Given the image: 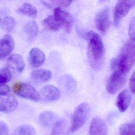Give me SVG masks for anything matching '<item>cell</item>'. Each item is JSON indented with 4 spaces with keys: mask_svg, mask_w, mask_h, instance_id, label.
I'll list each match as a JSON object with an SVG mask.
<instances>
[{
    "mask_svg": "<svg viewBox=\"0 0 135 135\" xmlns=\"http://www.w3.org/2000/svg\"><path fill=\"white\" fill-rule=\"evenodd\" d=\"M89 41L88 56L90 65L95 70L101 65L104 55V47L102 39L94 31H90L86 35Z\"/></svg>",
    "mask_w": 135,
    "mask_h": 135,
    "instance_id": "cell-1",
    "label": "cell"
},
{
    "mask_svg": "<svg viewBox=\"0 0 135 135\" xmlns=\"http://www.w3.org/2000/svg\"><path fill=\"white\" fill-rule=\"evenodd\" d=\"M116 60L117 69L128 74L135 62V38L125 43Z\"/></svg>",
    "mask_w": 135,
    "mask_h": 135,
    "instance_id": "cell-2",
    "label": "cell"
},
{
    "mask_svg": "<svg viewBox=\"0 0 135 135\" xmlns=\"http://www.w3.org/2000/svg\"><path fill=\"white\" fill-rule=\"evenodd\" d=\"M90 112L91 108L88 103L79 105L75 109L69 131L74 133L81 128L89 117Z\"/></svg>",
    "mask_w": 135,
    "mask_h": 135,
    "instance_id": "cell-3",
    "label": "cell"
},
{
    "mask_svg": "<svg viewBox=\"0 0 135 135\" xmlns=\"http://www.w3.org/2000/svg\"><path fill=\"white\" fill-rule=\"evenodd\" d=\"M127 76L128 73H124L119 69L115 70L107 80V91L111 94L116 93L125 84Z\"/></svg>",
    "mask_w": 135,
    "mask_h": 135,
    "instance_id": "cell-4",
    "label": "cell"
},
{
    "mask_svg": "<svg viewBox=\"0 0 135 135\" xmlns=\"http://www.w3.org/2000/svg\"><path fill=\"white\" fill-rule=\"evenodd\" d=\"M13 90L17 95L26 99L35 102L38 101L40 99L38 93L28 83L21 82L16 83L13 86Z\"/></svg>",
    "mask_w": 135,
    "mask_h": 135,
    "instance_id": "cell-5",
    "label": "cell"
},
{
    "mask_svg": "<svg viewBox=\"0 0 135 135\" xmlns=\"http://www.w3.org/2000/svg\"><path fill=\"white\" fill-rule=\"evenodd\" d=\"M135 0H118L114 12V24L119 25V22L128 13L134 5Z\"/></svg>",
    "mask_w": 135,
    "mask_h": 135,
    "instance_id": "cell-6",
    "label": "cell"
},
{
    "mask_svg": "<svg viewBox=\"0 0 135 135\" xmlns=\"http://www.w3.org/2000/svg\"><path fill=\"white\" fill-rule=\"evenodd\" d=\"M95 23L98 30L102 35H105L111 24L109 9L108 8L103 9L97 14Z\"/></svg>",
    "mask_w": 135,
    "mask_h": 135,
    "instance_id": "cell-7",
    "label": "cell"
},
{
    "mask_svg": "<svg viewBox=\"0 0 135 135\" xmlns=\"http://www.w3.org/2000/svg\"><path fill=\"white\" fill-rule=\"evenodd\" d=\"M54 16L61 22L66 32L68 34L70 33L74 25L72 15L60 7H57L54 10Z\"/></svg>",
    "mask_w": 135,
    "mask_h": 135,
    "instance_id": "cell-8",
    "label": "cell"
},
{
    "mask_svg": "<svg viewBox=\"0 0 135 135\" xmlns=\"http://www.w3.org/2000/svg\"><path fill=\"white\" fill-rule=\"evenodd\" d=\"M18 105L17 100L12 95H0V112L10 113L17 108Z\"/></svg>",
    "mask_w": 135,
    "mask_h": 135,
    "instance_id": "cell-9",
    "label": "cell"
},
{
    "mask_svg": "<svg viewBox=\"0 0 135 135\" xmlns=\"http://www.w3.org/2000/svg\"><path fill=\"white\" fill-rule=\"evenodd\" d=\"M15 42L12 36L6 35L0 39V59L9 55L13 51Z\"/></svg>",
    "mask_w": 135,
    "mask_h": 135,
    "instance_id": "cell-10",
    "label": "cell"
},
{
    "mask_svg": "<svg viewBox=\"0 0 135 135\" xmlns=\"http://www.w3.org/2000/svg\"><path fill=\"white\" fill-rule=\"evenodd\" d=\"M40 99L46 102L56 100L60 97V92L58 89L51 85H48L43 87L40 91Z\"/></svg>",
    "mask_w": 135,
    "mask_h": 135,
    "instance_id": "cell-11",
    "label": "cell"
},
{
    "mask_svg": "<svg viewBox=\"0 0 135 135\" xmlns=\"http://www.w3.org/2000/svg\"><path fill=\"white\" fill-rule=\"evenodd\" d=\"M89 135H108L107 126L100 118L93 119L90 126Z\"/></svg>",
    "mask_w": 135,
    "mask_h": 135,
    "instance_id": "cell-12",
    "label": "cell"
},
{
    "mask_svg": "<svg viewBox=\"0 0 135 135\" xmlns=\"http://www.w3.org/2000/svg\"><path fill=\"white\" fill-rule=\"evenodd\" d=\"M45 55L42 51L39 48L34 47L29 52V61L32 67L37 68L44 63Z\"/></svg>",
    "mask_w": 135,
    "mask_h": 135,
    "instance_id": "cell-13",
    "label": "cell"
},
{
    "mask_svg": "<svg viewBox=\"0 0 135 135\" xmlns=\"http://www.w3.org/2000/svg\"><path fill=\"white\" fill-rule=\"evenodd\" d=\"M132 100V94L128 90H124L120 93L117 97L116 105L120 112H125L130 106Z\"/></svg>",
    "mask_w": 135,
    "mask_h": 135,
    "instance_id": "cell-14",
    "label": "cell"
},
{
    "mask_svg": "<svg viewBox=\"0 0 135 135\" xmlns=\"http://www.w3.org/2000/svg\"><path fill=\"white\" fill-rule=\"evenodd\" d=\"M7 66L18 72L23 71L25 64L23 57L18 54H13L9 57L6 62Z\"/></svg>",
    "mask_w": 135,
    "mask_h": 135,
    "instance_id": "cell-15",
    "label": "cell"
},
{
    "mask_svg": "<svg viewBox=\"0 0 135 135\" xmlns=\"http://www.w3.org/2000/svg\"><path fill=\"white\" fill-rule=\"evenodd\" d=\"M42 23L46 30L51 31H58L62 27L61 22L54 15L49 16L45 18L42 21Z\"/></svg>",
    "mask_w": 135,
    "mask_h": 135,
    "instance_id": "cell-16",
    "label": "cell"
},
{
    "mask_svg": "<svg viewBox=\"0 0 135 135\" xmlns=\"http://www.w3.org/2000/svg\"><path fill=\"white\" fill-rule=\"evenodd\" d=\"M52 73L49 70L38 69L31 74V78L34 81L40 83H46L51 78Z\"/></svg>",
    "mask_w": 135,
    "mask_h": 135,
    "instance_id": "cell-17",
    "label": "cell"
},
{
    "mask_svg": "<svg viewBox=\"0 0 135 135\" xmlns=\"http://www.w3.org/2000/svg\"><path fill=\"white\" fill-rule=\"evenodd\" d=\"M57 115L54 113L50 111H45L40 115V122L42 125L48 127L53 125L57 122Z\"/></svg>",
    "mask_w": 135,
    "mask_h": 135,
    "instance_id": "cell-18",
    "label": "cell"
},
{
    "mask_svg": "<svg viewBox=\"0 0 135 135\" xmlns=\"http://www.w3.org/2000/svg\"><path fill=\"white\" fill-rule=\"evenodd\" d=\"M38 31V25L35 21L28 22L23 28L24 32L30 40H32L36 37Z\"/></svg>",
    "mask_w": 135,
    "mask_h": 135,
    "instance_id": "cell-19",
    "label": "cell"
},
{
    "mask_svg": "<svg viewBox=\"0 0 135 135\" xmlns=\"http://www.w3.org/2000/svg\"><path fill=\"white\" fill-rule=\"evenodd\" d=\"M21 15L27 16L33 18H36L38 12L36 8L29 3H25L20 7L17 11Z\"/></svg>",
    "mask_w": 135,
    "mask_h": 135,
    "instance_id": "cell-20",
    "label": "cell"
},
{
    "mask_svg": "<svg viewBox=\"0 0 135 135\" xmlns=\"http://www.w3.org/2000/svg\"><path fill=\"white\" fill-rule=\"evenodd\" d=\"M68 130L67 122L65 119L57 121L51 134L49 135H66Z\"/></svg>",
    "mask_w": 135,
    "mask_h": 135,
    "instance_id": "cell-21",
    "label": "cell"
},
{
    "mask_svg": "<svg viewBox=\"0 0 135 135\" xmlns=\"http://www.w3.org/2000/svg\"><path fill=\"white\" fill-rule=\"evenodd\" d=\"M61 85L68 91L74 90L76 86V82L74 79L70 75H64L61 78Z\"/></svg>",
    "mask_w": 135,
    "mask_h": 135,
    "instance_id": "cell-22",
    "label": "cell"
},
{
    "mask_svg": "<svg viewBox=\"0 0 135 135\" xmlns=\"http://www.w3.org/2000/svg\"><path fill=\"white\" fill-rule=\"evenodd\" d=\"M35 128L28 124H23L17 128L13 135H35Z\"/></svg>",
    "mask_w": 135,
    "mask_h": 135,
    "instance_id": "cell-23",
    "label": "cell"
},
{
    "mask_svg": "<svg viewBox=\"0 0 135 135\" xmlns=\"http://www.w3.org/2000/svg\"><path fill=\"white\" fill-rule=\"evenodd\" d=\"M16 24V21L14 18L12 17H7L2 21V28L6 32H11L15 27Z\"/></svg>",
    "mask_w": 135,
    "mask_h": 135,
    "instance_id": "cell-24",
    "label": "cell"
},
{
    "mask_svg": "<svg viewBox=\"0 0 135 135\" xmlns=\"http://www.w3.org/2000/svg\"><path fill=\"white\" fill-rule=\"evenodd\" d=\"M120 135H135V125L131 123H124L120 127Z\"/></svg>",
    "mask_w": 135,
    "mask_h": 135,
    "instance_id": "cell-25",
    "label": "cell"
},
{
    "mask_svg": "<svg viewBox=\"0 0 135 135\" xmlns=\"http://www.w3.org/2000/svg\"><path fill=\"white\" fill-rule=\"evenodd\" d=\"M12 78V72L9 68L6 67L0 68V84L8 82Z\"/></svg>",
    "mask_w": 135,
    "mask_h": 135,
    "instance_id": "cell-26",
    "label": "cell"
},
{
    "mask_svg": "<svg viewBox=\"0 0 135 135\" xmlns=\"http://www.w3.org/2000/svg\"><path fill=\"white\" fill-rule=\"evenodd\" d=\"M51 2L57 6L62 7L69 6L74 0H50Z\"/></svg>",
    "mask_w": 135,
    "mask_h": 135,
    "instance_id": "cell-27",
    "label": "cell"
},
{
    "mask_svg": "<svg viewBox=\"0 0 135 135\" xmlns=\"http://www.w3.org/2000/svg\"><path fill=\"white\" fill-rule=\"evenodd\" d=\"M129 35L131 38H135V17L132 19L130 23Z\"/></svg>",
    "mask_w": 135,
    "mask_h": 135,
    "instance_id": "cell-28",
    "label": "cell"
},
{
    "mask_svg": "<svg viewBox=\"0 0 135 135\" xmlns=\"http://www.w3.org/2000/svg\"><path fill=\"white\" fill-rule=\"evenodd\" d=\"M0 135H8V126L3 121H0Z\"/></svg>",
    "mask_w": 135,
    "mask_h": 135,
    "instance_id": "cell-29",
    "label": "cell"
},
{
    "mask_svg": "<svg viewBox=\"0 0 135 135\" xmlns=\"http://www.w3.org/2000/svg\"><path fill=\"white\" fill-rule=\"evenodd\" d=\"M129 85L131 91L135 95V70L130 78Z\"/></svg>",
    "mask_w": 135,
    "mask_h": 135,
    "instance_id": "cell-30",
    "label": "cell"
},
{
    "mask_svg": "<svg viewBox=\"0 0 135 135\" xmlns=\"http://www.w3.org/2000/svg\"><path fill=\"white\" fill-rule=\"evenodd\" d=\"M9 87L7 85L4 84H0V95L7 94L9 91Z\"/></svg>",
    "mask_w": 135,
    "mask_h": 135,
    "instance_id": "cell-31",
    "label": "cell"
},
{
    "mask_svg": "<svg viewBox=\"0 0 135 135\" xmlns=\"http://www.w3.org/2000/svg\"><path fill=\"white\" fill-rule=\"evenodd\" d=\"M1 17H0V23H1Z\"/></svg>",
    "mask_w": 135,
    "mask_h": 135,
    "instance_id": "cell-32",
    "label": "cell"
}]
</instances>
